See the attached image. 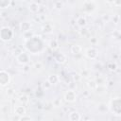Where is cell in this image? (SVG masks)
Segmentation results:
<instances>
[{
	"label": "cell",
	"mask_w": 121,
	"mask_h": 121,
	"mask_svg": "<svg viewBox=\"0 0 121 121\" xmlns=\"http://www.w3.org/2000/svg\"><path fill=\"white\" fill-rule=\"evenodd\" d=\"M14 32L9 26H3L0 29V40L3 42H9L13 38Z\"/></svg>",
	"instance_id": "obj_1"
},
{
	"label": "cell",
	"mask_w": 121,
	"mask_h": 121,
	"mask_svg": "<svg viewBox=\"0 0 121 121\" xmlns=\"http://www.w3.org/2000/svg\"><path fill=\"white\" fill-rule=\"evenodd\" d=\"M109 109L113 114L120 115L121 107H120V99H119V97H116V98H113V99L111 100V102L109 104Z\"/></svg>",
	"instance_id": "obj_2"
},
{
	"label": "cell",
	"mask_w": 121,
	"mask_h": 121,
	"mask_svg": "<svg viewBox=\"0 0 121 121\" xmlns=\"http://www.w3.org/2000/svg\"><path fill=\"white\" fill-rule=\"evenodd\" d=\"M16 60L20 64L26 65L30 61V56L27 52H20L16 57Z\"/></svg>",
	"instance_id": "obj_3"
},
{
	"label": "cell",
	"mask_w": 121,
	"mask_h": 121,
	"mask_svg": "<svg viewBox=\"0 0 121 121\" xmlns=\"http://www.w3.org/2000/svg\"><path fill=\"white\" fill-rule=\"evenodd\" d=\"M10 82V76L5 70H0V86L5 87Z\"/></svg>",
	"instance_id": "obj_4"
},
{
	"label": "cell",
	"mask_w": 121,
	"mask_h": 121,
	"mask_svg": "<svg viewBox=\"0 0 121 121\" xmlns=\"http://www.w3.org/2000/svg\"><path fill=\"white\" fill-rule=\"evenodd\" d=\"M64 99L65 101L69 103H74L77 100V94L73 90H69L64 94Z\"/></svg>",
	"instance_id": "obj_5"
},
{
	"label": "cell",
	"mask_w": 121,
	"mask_h": 121,
	"mask_svg": "<svg viewBox=\"0 0 121 121\" xmlns=\"http://www.w3.org/2000/svg\"><path fill=\"white\" fill-rule=\"evenodd\" d=\"M97 55H98V51L94 47H90L85 51V56L90 60H95Z\"/></svg>",
	"instance_id": "obj_6"
},
{
	"label": "cell",
	"mask_w": 121,
	"mask_h": 121,
	"mask_svg": "<svg viewBox=\"0 0 121 121\" xmlns=\"http://www.w3.org/2000/svg\"><path fill=\"white\" fill-rule=\"evenodd\" d=\"M59 80H60V78L57 75H51L47 78V82L50 83L51 85H56L59 82Z\"/></svg>",
	"instance_id": "obj_7"
},
{
	"label": "cell",
	"mask_w": 121,
	"mask_h": 121,
	"mask_svg": "<svg viewBox=\"0 0 121 121\" xmlns=\"http://www.w3.org/2000/svg\"><path fill=\"white\" fill-rule=\"evenodd\" d=\"M68 118L69 120L71 121H78V120H80L81 119V116H80V113L78 112H71L69 115H68Z\"/></svg>",
	"instance_id": "obj_8"
},
{
	"label": "cell",
	"mask_w": 121,
	"mask_h": 121,
	"mask_svg": "<svg viewBox=\"0 0 121 121\" xmlns=\"http://www.w3.org/2000/svg\"><path fill=\"white\" fill-rule=\"evenodd\" d=\"M28 9H29V10H30L32 13H36V12H38V10H39V9H40V6H39V4H37L36 2L32 1V2L29 4Z\"/></svg>",
	"instance_id": "obj_9"
},
{
	"label": "cell",
	"mask_w": 121,
	"mask_h": 121,
	"mask_svg": "<svg viewBox=\"0 0 121 121\" xmlns=\"http://www.w3.org/2000/svg\"><path fill=\"white\" fill-rule=\"evenodd\" d=\"M31 27V24L29 22H23L20 25V29L22 32H26V31H29Z\"/></svg>",
	"instance_id": "obj_10"
},
{
	"label": "cell",
	"mask_w": 121,
	"mask_h": 121,
	"mask_svg": "<svg viewBox=\"0 0 121 121\" xmlns=\"http://www.w3.org/2000/svg\"><path fill=\"white\" fill-rule=\"evenodd\" d=\"M14 112L18 115H25L26 114V109L24 106H16L14 109Z\"/></svg>",
	"instance_id": "obj_11"
},
{
	"label": "cell",
	"mask_w": 121,
	"mask_h": 121,
	"mask_svg": "<svg viewBox=\"0 0 121 121\" xmlns=\"http://www.w3.org/2000/svg\"><path fill=\"white\" fill-rule=\"evenodd\" d=\"M55 60L59 62V63H64L66 61V56L63 54V53H59L56 57H55Z\"/></svg>",
	"instance_id": "obj_12"
},
{
	"label": "cell",
	"mask_w": 121,
	"mask_h": 121,
	"mask_svg": "<svg viewBox=\"0 0 121 121\" xmlns=\"http://www.w3.org/2000/svg\"><path fill=\"white\" fill-rule=\"evenodd\" d=\"M11 5V0H0V9H8Z\"/></svg>",
	"instance_id": "obj_13"
},
{
	"label": "cell",
	"mask_w": 121,
	"mask_h": 121,
	"mask_svg": "<svg viewBox=\"0 0 121 121\" xmlns=\"http://www.w3.org/2000/svg\"><path fill=\"white\" fill-rule=\"evenodd\" d=\"M81 51V46L78 45V44H75V45H72L71 47V52L73 54H78V53H80Z\"/></svg>",
	"instance_id": "obj_14"
},
{
	"label": "cell",
	"mask_w": 121,
	"mask_h": 121,
	"mask_svg": "<svg viewBox=\"0 0 121 121\" xmlns=\"http://www.w3.org/2000/svg\"><path fill=\"white\" fill-rule=\"evenodd\" d=\"M52 30H53V27H52L51 24H46L45 26H43V31L45 33H51Z\"/></svg>",
	"instance_id": "obj_15"
},
{
	"label": "cell",
	"mask_w": 121,
	"mask_h": 121,
	"mask_svg": "<svg viewBox=\"0 0 121 121\" xmlns=\"http://www.w3.org/2000/svg\"><path fill=\"white\" fill-rule=\"evenodd\" d=\"M77 24H78L79 26H84L86 25V19H85L83 16H80V17L78 18Z\"/></svg>",
	"instance_id": "obj_16"
},
{
	"label": "cell",
	"mask_w": 121,
	"mask_h": 121,
	"mask_svg": "<svg viewBox=\"0 0 121 121\" xmlns=\"http://www.w3.org/2000/svg\"><path fill=\"white\" fill-rule=\"evenodd\" d=\"M113 5H115L116 7L120 6V0H113Z\"/></svg>",
	"instance_id": "obj_17"
},
{
	"label": "cell",
	"mask_w": 121,
	"mask_h": 121,
	"mask_svg": "<svg viewBox=\"0 0 121 121\" xmlns=\"http://www.w3.org/2000/svg\"><path fill=\"white\" fill-rule=\"evenodd\" d=\"M25 119H27V120H31V118L30 117H26V116H22V117H20V120H25Z\"/></svg>",
	"instance_id": "obj_18"
},
{
	"label": "cell",
	"mask_w": 121,
	"mask_h": 121,
	"mask_svg": "<svg viewBox=\"0 0 121 121\" xmlns=\"http://www.w3.org/2000/svg\"><path fill=\"white\" fill-rule=\"evenodd\" d=\"M108 3H113V0H106Z\"/></svg>",
	"instance_id": "obj_19"
},
{
	"label": "cell",
	"mask_w": 121,
	"mask_h": 121,
	"mask_svg": "<svg viewBox=\"0 0 121 121\" xmlns=\"http://www.w3.org/2000/svg\"><path fill=\"white\" fill-rule=\"evenodd\" d=\"M22 1H25V0H22Z\"/></svg>",
	"instance_id": "obj_20"
}]
</instances>
